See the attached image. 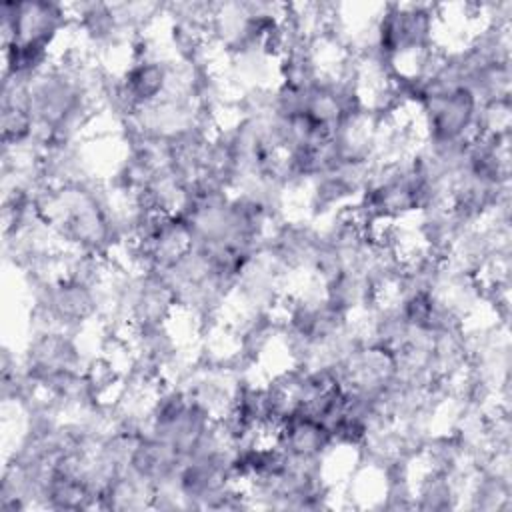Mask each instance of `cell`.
<instances>
[{
    "instance_id": "cell-1",
    "label": "cell",
    "mask_w": 512,
    "mask_h": 512,
    "mask_svg": "<svg viewBox=\"0 0 512 512\" xmlns=\"http://www.w3.org/2000/svg\"><path fill=\"white\" fill-rule=\"evenodd\" d=\"M2 16V46L30 44L52 50L58 34L72 22L70 10L58 2L28 0L4 2Z\"/></svg>"
},
{
    "instance_id": "cell-2",
    "label": "cell",
    "mask_w": 512,
    "mask_h": 512,
    "mask_svg": "<svg viewBox=\"0 0 512 512\" xmlns=\"http://www.w3.org/2000/svg\"><path fill=\"white\" fill-rule=\"evenodd\" d=\"M330 430L316 418L296 410L280 422L278 448L294 458L322 460L334 448Z\"/></svg>"
}]
</instances>
